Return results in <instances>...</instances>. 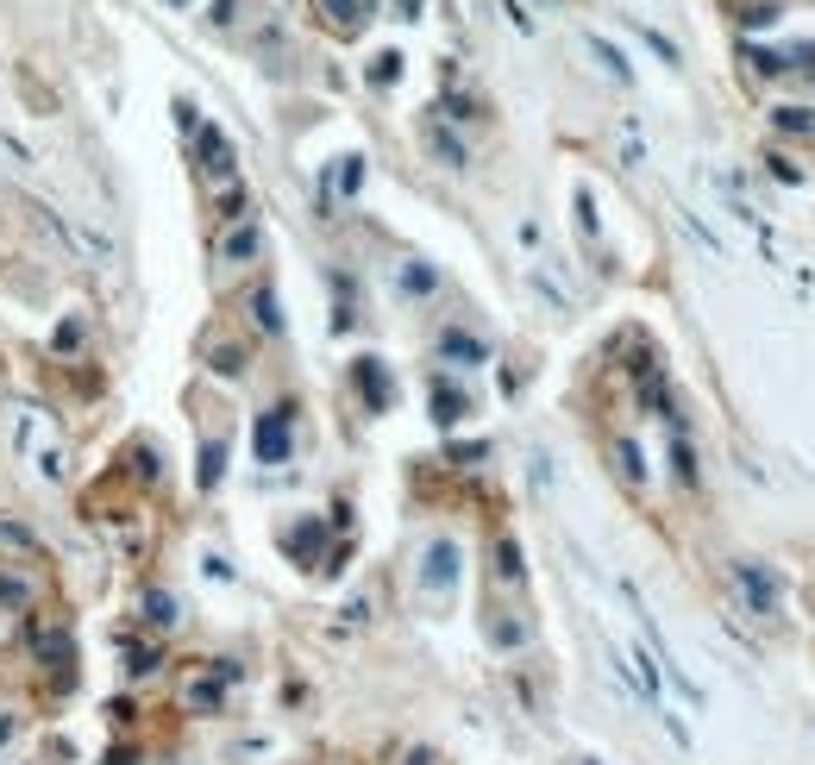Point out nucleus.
<instances>
[{
    "label": "nucleus",
    "instance_id": "nucleus-18",
    "mask_svg": "<svg viewBox=\"0 0 815 765\" xmlns=\"http://www.w3.org/2000/svg\"><path fill=\"white\" fill-rule=\"evenodd\" d=\"M772 126H778V132L809 138V132H815V113H809V107H778V113H772Z\"/></svg>",
    "mask_w": 815,
    "mask_h": 765
},
{
    "label": "nucleus",
    "instance_id": "nucleus-11",
    "mask_svg": "<svg viewBox=\"0 0 815 765\" xmlns=\"http://www.w3.org/2000/svg\"><path fill=\"white\" fill-rule=\"evenodd\" d=\"M0 552H7V559H44V552H38V533H32L26 521H7V515H0Z\"/></svg>",
    "mask_w": 815,
    "mask_h": 765
},
{
    "label": "nucleus",
    "instance_id": "nucleus-26",
    "mask_svg": "<svg viewBox=\"0 0 815 765\" xmlns=\"http://www.w3.org/2000/svg\"><path fill=\"white\" fill-rule=\"evenodd\" d=\"M740 19H747V26H772V19H778V7H747Z\"/></svg>",
    "mask_w": 815,
    "mask_h": 765
},
{
    "label": "nucleus",
    "instance_id": "nucleus-28",
    "mask_svg": "<svg viewBox=\"0 0 815 765\" xmlns=\"http://www.w3.org/2000/svg\"><path fill=\"white\" fill-rule=\"evenodd\" d=\"M19 728H26L19 715H0V747H7V740H19Z\"/></svg>",
    "mask_w": 815,
    "mask_h": 765
},
{
    "label": "nucleus",
    "instance_id": "nucleus-30",
    "mask_svg": "<svg viewBox=\"0 0 815 765\" xmlns=\"http://www.w3.org/2000/svg\"><path fill=\"white\" fill-rule=\"evenodd\" d=\"M584 765H596V759H584Z\"/></svg>",
    "mask_w": 815,
    "mask_h": 765
},
{
    "label": "nucleus",
    "instance_id": "nucleus-3",
    "mask_svg": "<svg viewBox=\"0 0 815 765\" xmlns=\"http://www.w3.org/2000/svg\"><path fill=\"white\" fill-rule=\"evenodd\" d=\"M734 590L747 596V609H753L759 621H778V615H784V596H778L772 571H765L759 559H734Z\"/></svg>",
    "mask_w": 815,
    "mask_h": 765
},
{
    "label": "nucleus",
    "instance_id": "nucleus-27",
    "mask_svg": "<svg viewBox=\"0 0 815 765\" xmlns=\"http://www.w3.org/2000/svg\"><path fill=\"white\" fill-rule=\"evenodd\" d=\"M402 283H408V289H433V270H414V264H408V270H402Z\"/></svg>",
    "mask_w": 815,
    "mask_h": 765
},
{
    "label": "nucleus",
    "instance_id": "nucleus-14",
    "mask_svg": "<svg viewBox=\"0 0 815 765\" xmlns=\"http://www.w3.org/2000/svg\"><path fill=\"white\" fill-rule=\"evenodd\" d=\"M615 471H621V483H634V490H640V483H646V465H640V446H634V439H615Z\"/></svg>",
    "mask_w": 815,
    "mask_h": 765
},
{
    "label": "nucleus",
    "instance_id": "nucleus-13",
    "mask_svg": "<svg viewBox=\"0 0 815 765\" xmlns=\"http://www.w3.org/2000/svg\"><path fill=\"white\" fill-rule=\"evenodd\" d=\"M145 621H151V628H176V621H182V602H176L170 590H145Z\"/></svg>",
    "mask_w": 815,
    "mask_h": 765
},
{
    "label": "nucleus",
    "instance_id": "nucleus-6",
    "mask_svg": "<svg viewBox=\"0 0 815 765\" xmlns=\"http://www.w3.org/2000/svg\"><path fill=\"white\" fill-rule=\"evenodd\" d=\"M314 19L339 38H358L364 32V0H314Z\"/></svg>",
    "mask_w": 815,
    "mask_h": 765
},
{
    "label": "nucleus",
    "instance_id": "nucleus-5",
    "mask_svg": "<svg viewBox=\"0 0 815 765\" xmlns=\"http://www.w3.org/2000/svg\"><path fill=\"white\" fill-rule=\"evenodd\" d=\"M258 251H264V233H258V220H232L226 233H220V245H214V258L226 264V270H239V264H258Z\"/></svg>",
    "mask_w": 815,
    "mask_h": 765
},
{
    "label": "nucleus",
    "instance_id": "nucleus-15",
    "mask_svg": "<svg viewBox=\"0 0 815 765\" xmlns=\"http://www.w3.org/2000/svg\"><path fill=\"white\" fill-rule=\"evenodd\" d=\"M251 320H258L264 333H283V308H276L270 289H251Z\"/></svg>",
    "mask_w": 815,
    "mask_h": 765
},
{
    "label": "nucleus",
    "instance_id": "nucleus-23",
    "mask_svg": "<svg viewBox=\"0 0 815 765\" xmlns=\"http://www.w3.org/2000/svg\"><path fill=\"white\" fill-rule=\"evenodd\" d=\"M214 370H220V377H239V370H245V352H239V345H214Z\"/></svg>",
    "mask_w": 815,
    "mask_h": 765
},
{
    "label": "nucleus",
    "instance_id": "nucleus-16",
    "mask_svg": "<svg viewBox=\"0 0 815 765\" xmlns=\"http://www.w3.org/2000/svg\"><path fill=\"white\" fill-rule=\"evenodd\" d=\"M496 577H502L508 590H515L521 577H527V571H521V546H515V540H496Z\"/></svg>",
    "mask_w": 815,
    "mask_h": 765
},
{
    "label": "nucleus",
    "instance_id": "nucleus-9",
    "mask_svg": "<svg viewBox=\"0 0 815 765\" xmlns=\"http://www.w3.org/2000/svg\"><path fill=\"white\" fill-rule=\"evenodd\" d=\"M63 239L76 245V251H88V258H95V264H113V239L101 233L95 220H82V214H76V220H63Z\"/></svg>",
    "mask_w": 815,
    "mask_h": 765
},
{
    "label": "nucleus",
    "instance_id": "nucleus-25",
    "mask_svg": "<svg viewBox=\"0 0 815 765\" xmlns=\"http://www.w3.org/2000/svg\"><path fill=\"white\" fill-rule=\"evenodd\" d=\"M69 345H82V320H63L57 327V352H69Z\"/></svg>",
    "mask_w": 815,
    "mask_h": 765
},
{
    "label": "nucleus",
    "instance_id": "nucleus-12",
    "mask_svg": "<svg viewBox=\"0 0 815 765\" xmlns=\"http://www.w3.org/2000/svg\"><path fill=\"white\" fill-rule=\"evenodd\" d=\"M32 602H38V584H32V577L0 565V609H32Z\"/></svg>",
    "mask_w": 815,
    "mask_h": 765
},
{
    "label": "nucleus",
    "instance_id": "nucleus-8",
    "mask_svg": "<svg viewBox=\"0 0 815 765\" xmlns=\"http://www.w3.org/2000/svg\"><path fill=\"white\" fill-rule=\"evenodd\" d=\"M258 458L264 465H283L289 458V408H270L258 421Z\"/></svg>",
    "mask_w": 815,
    "mask_h": 765
},
{
    "label": "nucleus",
    "instance_id": "nucleus-20",
    "mask_svg": "<svg viewBox=\"0 0 815 765\" xmlns=\"http://www.w3.org/2000/svg\"><path fill=\"white\" fill-rule=\"evenodd\" d=\"M220 465H226V446H220V439H207V446H201V490H214V483H220Z\"/></svg>",
    "mask_w": 815,
    "mask_h": 765
},
{
    "label": "nucleus",
    "instance_id": "nucleus-24",
    "mask_svg": "<svg viewBox=\"0 0 815 765\" xmlns=\"http://www.w3.org/2000/svg\"><path fill=\"white\" fill-rule=\"evenodd\" d=\"M314 540H320V527H314V521H308V527H295V533H289V552H301V559H308Z\"/></svg>",
    "mask_w": 815,
    "mask_h": 765
},
{
    "label": "nucleus",
    "instance_id": "nucleus-29",
    "mask_svg": "<svg viewBox=\"0 0 815 765\" xmlns=\"http://www.w3.org/2000/svg\"><path fill=\"white\" fill-rule=\"evenodd\" d=\"M408 765H433V753H427V747H414V753H408Z\"/></svg>",
    "mask_w": 815,
    "mask_h": 765
},
{
    "label": "nucleus",
    "instance_id": "nucleus-17",
    "mask_svg": "<svg viewBox=\"0 0 815 765\" xmlns=\"http://www.w3.org/2000/svg\"><path fill=\"white\" fill-rule=\"evenodd\" d=\"M427 145H433V151H439V157H446V164H452V170H464V145H458V138H452V132H446V126H439V120H433V126H427Z\"/></svg>",
    "mask_w": 815,
    "mask_h": 765
},
{
    "label": "nucleus",
    "instance_id": "nucleus-21",
    "mask_svg": "<svg viewBox=\"0 0 815 765\" xmlns=\"http://www.w3.org/2000/svg\"><path fill=\"white\" fill-rule=\"evenodd\" d=\"M433 408H439V421H446V427H452V421H458V414H464V396H458V389H452V383H433Z\"/></svg>",
    "mask_w": 815,
    "mask_h": 765
},
{
    "label": "nucleus",
    "instance_id": "nucleus-1",
    "mask_svg": "<svg viewBox=\"0 0 815 765\" xmlns=\"http://www.w3.org/2000/svg\"><path fill=\"white\" fill-rule=\"evenodd\" d=\"M13 446H19V458H26V465H32L44 483H63V477H69L63 427H57L44 408H19V414H13Z\"/></svg>",
    "mask_w": 815,
    "mask_h": 765
},
{
    "label": "nucleus",
    "instance_id": "nucleus-19",
    "mask_svg": "<svg viewBox=\"0 0 815 765\" xmlns=\"http://www.w3.org/2000/svg\"><path fill=\"white\" fill-rule=\"evenodd\" d=\"M439 352H446V358H464V364H483V358H489L483 345H477V339H464V333H446V339H439Z\"/></svg>",
    "mask_w": 815,
    "mask_h": 765
},
{
    "label": "nucleus",
    "instance_id": "nucleus-10",
    "mask_svg": "<svg viewBox=\"0 0 815 765\" xmlns=\"http://www.w3.org/2000/svg\"><path fill=\"white\" fill-rule=\"evenodd\" d=\"M352 377H358V389H364V402H370V408H389V396H395V389H389V370H383L377 358H358V370H352Z\"/></svg>",
    "mask_w": 815,
    "mask_h": 765
},
{
    "label": "nucleus",
    "instance_id": "nucleus-22",
    "mask_svg": "<svg viewBox=\"0 0 815 765\" xmlns=\"http://www.w3.org/2000/svg\"><path fill=\"white\" fill-rule=\"evenodd\" d=\"M590 51L602 57V69H609V76H615V82H627V63H621V51H615V44H609V38H590Z\"/></svg>",
    "mask_w": 815,
    "mask_h": 765
},
{
    "label": "nucleus",
    "instance_id": "nucleus-4",
    "mask_svg": "<svg viewBox=\"0 0 815 765\" xmlns=\"http://www.w3.org/2000/svg\"><path fill=\"white\" fill-rule=\"evenodd\" d=\"M195 170H201L207 182H220V189L239 182V164H232V145H226L220 126H201V132H195Z\"/></svg>",
    "mask_w": 815,
    "mask_h": 765
},
{
    "label": "nucleus",
    "instance_id": "nucleus-2",
    "mask_svg": "<svg viewBox=\"0 0 815 765\" xmlns=\"http://www.w3.org/2000/svg\"><path fill=\"white\" fill-rule=\"evenodd\" d=\"M226 678H232L226 665H195L189 678L176 684V703L189 709V715H220L226 709Z\"/></svg>",
    "mask_w": 815,
    "mask_h": 765
},
{
    "label": "nucleus",
    "instance_id": "nucleus-7",
    "mask_svg": "<svg viewBox=\"0 0 815 765\" xmlns=\"http://www.w3.org/2000/svg\"><path fill=\"white\" fill-rule=\"evenodd\" d=\"M421 584L439 596V590H452L458 584V546L452 540H433L427 546V565H421Z\"/></svg>",
    "mask_w": 815,
    "mask_h": 765
}]
</instances>
